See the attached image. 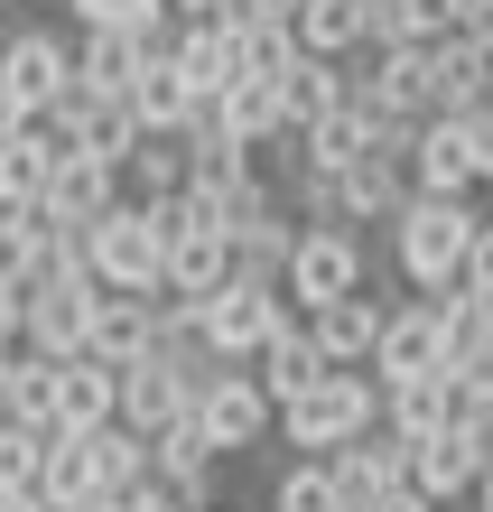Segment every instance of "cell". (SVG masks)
Listing matches in <instances>:
<instances>
[{
	"mask_svg": "<svg viewBox=\"0 0 493 512\" xmlns=\"http://www.w3.org/2000/svg\"><path fill=\"white\" fill-rule=\"evenodd\" d=\"M149 345H159V298H149V289H103L94 298V326H84V354H103V364H140Z\"/></svg>",
	"mask_w": 493,
	"mask_h": 512,
	"instance_id": "cell-15",
	"label": "cell"
},
{
	"mask_svg": "<svg viewBox=\"0 0 493 512\" xmlns=\"http://www.w3.org/2000/svg\"><path fill=\"white\" fill-rule=\"evenodd\" d=\"M317 373H326V354H317V326H307V317L289 308V317H280V336H270V345L252 354V382L270 391V401H298V391L317 382Z\"/></svg>",
	"mask_w": 493,
	"mask_h": 512,
	"instance_id": "cell-23",
	"label": "cell"
},
{
	"mask_svg": "<svg viewBox=\"0 0 493 512\" xmlns=\"http://www.w3.org/2000/svg\"><path fill=\"white\" fill-rule=\"evenodd\" d=\"M56 159H66V140H56L47 122H19L10 140H0V205H47V177H56Z\"/></svg>",
	"mask_w": 493,
	"mask_h": 512,
	"instance_id": "cell-21",
	"label": "cell"
},
{
	"mask_svg": "<svg viewBox=\"0 0 493 512\" xmlns=\"http://www.w3.org/2000/svg\"><path fill=\"white\" fill-rule=\"evenodd\" d=\"M66 84H75V38H56V28H10V47H0V94L38 122Z\"/></svg>",
	"mask_w": 493,
	"mask_h": 512,
	"instance_id": "cell-8",
	"label": "cell"
},
{
	"mask_svg": "<svg viewBox=\"0 0 493 512\" xmlns=\"http://www.w3.org/2000/svg\"><path fill=\"white\" fill-rule=\"evenodd\" d=\"M187 512H233V503H187Z\"/></svg>",
	"mask_w": 493,
	"mask_h": 512,
	"instance_id": "cell-52",
	"label": "cell"
},
{
	"mask_svg": "<svg viewBox=\"0 0 493 512\" xmlns=\"http://www.w3.org/2000/svg\"><path fill=\"white\" fill-rule=\"evenodd\" d=\"M438 326H447V364H475V354L493 345V298H475L466 280L438 289Z\"/></svg>",
	"mask_w": 493,
	"mask_h": 512,
	"instance_id": "cell-35",
	"label": "cell"
},
{
	"mask_svg": "<svg viewBox=\"0 0 493 512\" xmlns=\"http://www.w3.org/2000/svg\"><path fill=\"white\" fill-rule=\"evenodd\" d=\"M456 122H466V140H475V177H493V94L475 112H456Z\"/></svg>",
	"mask_w": 493,
	"mask_h": 512,
	"instance_id": "cell-42",
	"label": "cell"
},
{
	"mask_svg": "<svg viewBox=\"0 0 493 512\" xmlns=\"http://www.w3.org/2000/svg\"><path fill=\"white\" fill-rule=\"evenodd\" d=\"M335 196H345V224H391L400 205H410V168L373 149V159H354L345 177H335Z\"/></svg>",
	"mask_w": 493,
	"mask_h": 512,
	"instance_id": "cell-27",
	"label": "cell"
},
{
	"mask_svg": "<svg viewBox=\"0 0 493 512\" xmlns=\"http://www.w3.org/2000/svg\"><path fill=\"white\" fill-rule=\"evenodd\" d=\"M438 364H447L438 298H419V308H391V317H382V345H373V373L400 382V373H438Z\"/></svg>",
	"mask_w": 493,
	"mask_h": 512,
	"instance_id": "cell-18",
	"label": "cell"
},
{
	"mask_svg": "<svg viewBox=\"0 0 493 512\" xmlns=\"http://www.w3.org/2000/svg\"><path fill=\"white\" fill-rule=\"evenodd\" d=\"M307 326H317V354L326 364H373V345H382V298H363V289H345V298H317V308H298Z\"/></svg>",
	"mask_w": 493,
	"mask_h": 512,
	"instance_id": "cell-17",
	"label": "cell"
},
{
	"mask_svg": "<svg viewBox=\"0 0 493 512\" xmlns=\"http://www.w3.org/2000/svg\"><path fill=\"white\" fill-rule=\"evenodd\" d=\"M56 10H66V0H56Z\"/></svg>",
	"mask_w": 493,
	"mask_h": 512,
	"instance_id": "cell-53",
	"label": "cell"
},
{
	"mask_svg": "<svg viewBox=\"0 0 493 512\" xmlns=\"http://www.w3.org/2000/svg\"><path fill=\"white\" fill-rule=\"evenodd\" d=\"M400 28L410 38H447V28H466V0H400Z\"/></svg>",
	"mask_w": 493,
	"mask_h": 512,
	"instance_id": "cell-39",
	"label": "cell"
},
{
	"mask_svg": "<svg viewBox=\"0 0 493 512\" xmlns=\"http://www.w3.org/2000/svg\"><path fill=\"white\" fill-rule=\"evenodd\" d=\"M177 410H196V391L177 382V364H168L159 345H149L140 364H121V410H112L121 429H140V438H159V429H168Z\"/></svg>",
	"mask_w": 493,
	"mask_h": 512,
	"instance_id": "cell-14",
	"label": "cell"
},
{
	"mask_svg": "<svg viewBox=\"0 0 493 512\" xmlns=\"http://www.w3.org/2000/svg\"><path fill=\"white\" fill-rule=\"evenodd\" d=\"M187 187V131H140V149L121 159V196H140V205H159Z\"/></svg>",
	"mask_w": 493,
	"mask_h": 512,
	"instance_id": "cell-28",
	"label": "cell"
},
{
	"mask_svg": "<svg viewBox=\"0 0 493 512\" xmlns=\"http://www.w3.org/2000/svg\"><path fill=\"white\" fill-rule=\"evenodd\" d=\"M456 280H466L475 298H493V215L475 224V243H466V270H456Z\"/></svg>",
	"mask_w": 493,
	"mask_h": 512,
	"instance_id": "cell-41",
	"label": "cell"
},
{
	"mask_svg": "<svg viewBox=\"0 0 493 512\" xmlns=\"http://www.w3.org/2000/svg\"><path fill=\"white\" fill-rule=\"evenodd\" d=\"M168 66L187 75V94H196V103H214V94L242 75V47H233V28H224V19H187V28H177V47H168Z\"/></svg>",
	"mask_w": 493,
	"mask_h": 512,
	"instance_id": "cell-19",
	"label": "cell"
},
{
	"mask_svg": "<svg viewBox=\"0 0 493 512\" xmlns=\"http://www.w3.org/2000/svg\"><path fill=\"white\" fill-rule=\"evenodd\" d=\"M168 10H177V19H214L224 0H168Z\"/></svg>",
	"mask_w": 493,
	"mask_h": 512,
	"instance_id": "cell-48",
	"label": "cell"
},
{
	"mask_svg": "<svg viewBox=\"0 0 493 512\" xmlns=\"http://www.w3.org/2000/svg\"><path fill=\"white\" fill-rule=\"evenodd\" d=\"M280 317H289V289H280V280H242V270H233V280H224V289H214L205 308H196L205 345L224 354V364H252V354H261L270 336H280Z\"/></svg>",
	"mask_w": 493,
	"mask_h": 512,
	"instance_id": "cell-4",
	"label": "cell"
},
{
	"mask_svg": "<svg viewBox=\"0 0 493 512\" xmlns=\"http://www.w3.org/2000/svg\"><path fill=\"white\" fill-rule=\"evenodd\" d=\"M149 66L131 28H75V75L94 84V94H131V75Z\"/></svg>",
	"mask_w": 493,
	"mask_h": 512,
	"instance_id": "cell-29",
	"label": "cell"
},
{
	"mask_svg": "<svg viewBox=\"0 0 493 512\" xmlns=\"http://www.w3.org/2000/svg\"><path fill=\"white\" fill-rule=\"evenodd\" d=\"M326 475H335V494H345V512H373L400 475H410V438L400 429H363L345 447H326Z\"/></svg>",
	"mask_w": 493,
	"mask_h": 512,
	"instance_id": "cell-10",
	"label": "cell"
},
{
	"mask_svg": "<svg viewBox=\"0 0 493 512\" xmlns=\"http://www.w3.org/2000/svg\"><path fill=\"white\" fill-rule=\"evenodd\" d=\"M56 364H66V354H38V345L10 354V419H28V429H56Z\"/></svg>",
	"mask_w": 493,
	"mask_h": 512,
	"instance_id": "cell-34",
	"label": "cell"
},
{
	"mask_svg": "<svg viewBox=\"0 0 493 512\" xmlns=\"http://www.w3.org/2000/svg\"><path fill=\"white\" fill-rule=\"evenodd\" d=\"M466 28H475V38L493 47V0H466Z\"/></svg>",
	"mask_w": 493,
	"mask_h": 512,
	"instance_id": "cell-45",
	"label": "cell"
},
{
	"mask_svg": "<svg viewBox=\"0 0 493 512\" xmlns=\"http://www.w3.org/2000/svg\"><path fill=\"white\" fill-rule=\"evenodd\" d=\"M19 122H28V112H19V103H10V94H0V140H10V131H19Z\"/></svg>",
	"mask_w": 493,
	"mask_h": 512,
	"instance_id": "cell-49",
	"label": "cell"
},
{
	"mask_svg": "<svg viewBox=\"0 0 493 512\" xmlns=\"http://www.w3.org/2000/svg\"><path fill=\"white\" fill-rule=\"evenodd\" d=\"M363 429H382V373L373 364H326L298 401H280V438L307 447V457H326V447H345Z\"/></svg>",
	"mask_w": 493,
	"mask_h": 512,
	"instance_id": "cell-2",
	"label": "cell"
},
{
	"mask_svg": "<svg viewBox=\"0 0 493 512\" xmlns=\"http://www.w3.org/2000/svg\"><path fill=\"white\" fill-rule=\"evenodd\" d=\"M373 512H447V503H428V494H419V485H410V475H400V485H391V494H382V503H373Z\"/></svg>",
	"mask_w": 493,
	"mask_h": 512,
	"instance_id": "cell-44",
	"label": "cell"
},
{
	"mask_svg": "<svg viewBox=\"0 0 493 512\" xmlns=\"http://www.w3.org/2000/svg\"><path fill=\"white\" fill-rule=\"evenodd\" d=\"M112 205H121V168L94 159V149H66V159H56V177H47V205H38V215L66 224V233H94Z\"/></svg>",
	"mask_w": 493,
	"mask_h": 512,
	"instance_id": "cell-11",
	"label": "cell"
},
{
	"mask_svg": "<svg viewBox=\"0 0 493 512\" xmlns=\"http://www.w3.org/2000/svg\"><path fill=\"white\" fill-rule=\"evenodd\" d=\"M484 466H493V429H466V419H447V429L410 438V485H419L428 503H466Z\"/></svg>",
	"mask_w": 493,
	"mask_h": 512,
	"instance_id": "cell-7",
	"label": "cell"
},
{
	"mask_svg": "<svg viewBox=\"0 0 493 512\" xmlns=\"http://www.w3.org/2000/svg\"><path fill=\"white\" fill-rule=\"evenodd\" d=\"M140 10H159V0H66V19H75V28H131Z\"/></svg>",
	"mask_w": 493,
	"mask_h": 512,
	"instance_id": "cell-40",
	"label": "cell"
},
{
	"mask_svg": "<svg viewBox=\"0 0 493 512\" xmlns=\"http://www.w3.org/2000/svg\"><path fill=\"white\" fill-rule=\"evenodd\" d=\"M112 410H121V364L66 354V364H56V429H103Z\"/></svg>",
	"mask_w": 493,
	"mask_h": 512,
	"instance_id": "cell-20",
	"label": "cell"
},
{
	"mask_svg": "<svg viewBox=\"0 0 493 512\" xmlns=\"http://www.w3.org/2000/svg\"><path fill=\"white\" fill-rule=\"evenodd\" d=\"M131 112H140V131H187L196 94H187V75H177L168 56H149V66L131 75Z\"/></svg>",
	"mask_w": 493,
	"mask_h": 512,
	"instance_id": "cell-30",
	"label": "cell"
},
{
	"mask_svg": "<svg viewBox=\"0 0 493 512\" xmlns=\"http://www.w3.org/2000/svg\"><path fill=\"white\" fill-rule=\"evenodd\" d=\"M410 187H428V196L484 187V177H475V140H466L456 112H428V122H419V140H410Z\"/></svg>",
	"mask_w": 493,
	"mask_h": 512,
	"instance_id": "cell-16",
	"label": "cell"
},
{
	"mask_svg": "<svg viewBox=\"0 0 493 512\" xmlns=\"http://www.w3.org/2000/svg\"><path fill=\"white\" fill-rule=\"evenodd\" d=\"M0 419H10V354H0Z\"/></svg>",
	"mask_w": 493,
	"mask_h": 512,
	"instance_id": "cell-51",
	"label": "cell"
},
{
	"mask_svg": "<svg viewBox=\"0 0 493 512\" xmlns=\"http://www.w3.org/2000/svg\"><path fill=\"white\" fill-rule=\"evenodd\" d=\"M94 298H103L94 270H38V280H28V345L38 354H84Z\"/></svg>",
	"mask_w": 493,
	"mask_h": 512,
	"instance_id": "cell-9",
	"label": "cell"
},
{
	"mask_svg": "<svg viewBox=\"0 0 493 512\" xmlns=\"http://www.w3.org/2000/svg\"><path fill=\"white\" fill-rule=\"evenodd\" d=\"M447 419H456V364L382 382V429H400V438H428V429H447Z\"/></svg>",
	"mask_w": 493,
	"mask_h": 512,
	"instance_id": "cell-24",
	"label": "cell"
},
{
	"mask_svg": "<svg viewBox=\"0 0 493 512\" xmlns=\"http://www.w3.org/2000/svg\"><path fill=\"white\" fill-rule=\"evenodd\" d=\"M224 280H233V243H224V233H205V224H177V233H168L159 289H168V298H214Z\"/></svg>",
	"mask_w": 493,
	"mask_h": 512,
	"instance_id": "cell-22",
	"label": "cell"
},
{
	"mask_svg": "<svg viewBox=\"0 0 493 512\" xmlns=\"http://www.w3.org/2000/svg\"><path fill=\"white\" fill-rule=\"evenodd\" d=\"M214 466H224V447L205 438V419L196 410H177L159 438H149V475L177 494V503H214Z\"/></svg>",
	"mask_w": 493,
	"mask_h": 512,
	"instance_id": "cell-12",
	"label": "cell"
},
{
	"mask_svg": "<svg viewBox=\"0 0 493 512\" xmlns=\"http://www.w3.org/2000/svg\"><path fill=\"white\" fill-rule=\"evenodd\" d=\"M0 10H10V0H0Z\"/></svg>",
	"mask_w": 493,
	"mask_h": 512,
	"instance_id": "cell-54",
	"label": "cell"
},
{
	"mask_svg": "<svg viewBox=\"0 0 493 512\" xmlns=\"http://www.w3.org/2000/svg\"><path fill=\"white\" fill-rule=\"evenodd\" d=\"M214 112H224V131H242V140H270V131H289L280 122V75H233L224 94H214Z\"/></svg>",
	"mask_w": 493,
	"mask_h": 512,
	"instance_id": "cell-31",
	"label": "cell"
},
{
	"mask_svg": "<svg viewBox=\"0 0 493 512\" xmlns=\"http://www.w3.org/2000/svg\"><path fill=\"white\" fill-rule=\"evenodd\" d=\"M428 56H438V112H475V103L493 94V47L475 38V28L428 38Z\"/></svg>",
	"mask_w": 493,
	"mask_h": 512,
	"instance_id": "cell-25",
	"label": "cell"
},
{
	"mask_svg": "<svg viewBox=\"0 0 493 512\" xmlns=\"http://www.w3.org/2000/svg\"><path fill=\"white\" fill-rule=\"evenodd\" d=\"M475 512H493V466H484V475H475Z\"/></svg>",
	"mask_w": 493,
	"mask_h": 512,
	"instance_id": "cell-50",
	"label": "cell"
},
{
	"mask_svg": "<svg viewBox=\"0 0 493 512\" xmlns=\"http://www.w3.org/2000/svg\"><path fill=\"white\" fill-rule=\"evenodd\" d=\"M47 438H56V429L0 419V494H38V485H47Z\"/></svg>",
	"mask_w": 493,
	"mask_h": 512,
	"instance_id": "cell-36",
	"label": "cell"
},
{
	"mask_svg": "<svg viewBox=\"0 0 493 512\" xmlns=\"http://www.w3.org/2000/svg\"><path fill=\"white\" fill-rule=\"evenodd\" d=\"M56 512H121V494H84V503H56Z\"/></svg>",
	"mask_w": 493,
	"mask_h": 512,
	"instance_id": "cell-47",
	"label": "cell"
},
{
	"mask_svg": "<svg viewBox=\"0 0 493 512\" xmlns=\"http://www.w3.org/2000/svg\"><path fill=\"white\" fill-rule=\"evenodd\" d=\"M38 252H47V215L38 205H0V289H28V270H38Z\"/></svg>",
	"mask_w": 493,
	"mask_h": 512,
	"instance_id": "cell-37",
	"label": "cell"
},
{
	"mask_svg": "<svg viewBox=\"0 0 493 512\" xmlns=\"http://www.w3.org/2000/svg\"><path fill=\"white\" fill-rule=\"evenodd\" d=\"M47 503H84V494H103V466H94V429H56L47 438Z\"/></svg>",
	"mask_w": 493,
	"mask_h": 512,
	"instance_id": "cell-32",
	"label": "cell"
},
{
	"mask_svg": "<svg viewBox=\"0 0 493 512\" xmlns=\"http://www.w3.org/2000/svg\"><path fill=\"white\" fill-rule=\"evenodd\" d=\"M224 243H233V270H242V280H289L298 215H289V205H261V215H242V224L224 233Z\"/></svg>",
	"mask_w": 493,
	"mask_h": 512,
	"instance_id": "cell-26",
	"label": "cell"
},
{
	"mask_svg": "<svg viewBox=\"0 0 493 512\" xmlns=\"http://www.w3.org/2000/svg\"><path fill=\"white\" fill-rule=\"evenodd\" d=\"M0 512H56L47 494H0Z\"/></svg>",
	"mask_w": 493,
	"mask_h": 512,
	"instance_id": "cell-46",
	"label": "cell"
},
{
	"mask_svg": "<svg viewBox=\"0 0 493 512\" xmlns=\"http://www.w3.org/2000/svg\"><path fill=\"white\" fill-rule=\"evenodd\" d=\"M335 103H354V56H317V47H298L289 66H280V122L307 131V122H326Z\"/></svg>",
	"mask_w": 493,
	"mask_h": 512,
	"instance_id": "cell-13",
	"label": "cell"
},
{
	"mask_svg": "<svg viewBox=\"0 0 493 512\" xmlns=\"http://www.w3.org/2000/svg\"><path fill=\"white\" fill-rule=\"evenodd\" d=\"M28 345V289H0V354Z\"/></svg>",
	"mask_w": 493,
	"mask_h": 512,
	"instance_id": "cell-43",
	"label": "cell"
},
{
	"mask_svg": "<svg viewBox=\"0 0 493 512\" xmlns=\"http://www.w3.org/2000/svg\"><path fill=\"white\" fill-rule=\"evenodd\" d=\"M270 512H345V494H335L326 457H298L280 485H270Z\"/></svg>",
	"mask_w": 493,
	"mask_h": 512,
	"instance_id": "cell-38",
	"label": "cell"
},
{
	"mask_svg": "<svg viewBox=\"0 0 493 512\" xmlns=\"http://www.w3.org/2000/svg\"><path fill=\"white\" fill-rule=\"evenodd\" d=\"M196 419H205V438L224 447V457H242V447H261V438H280V401L252 382V364H224L205 391H196Z\"/></svg>",
	"mask_w": 493,
	"mask_h": 512,
	"instance_id": "cell-6",
	"label": "cell"
},
{
	"mask_svg": "<svg viewBox=\"0 0 493 512\" xmlns=\"http://www.w3.org/2000/svg\"><path fill=\"white\" fill-rule=\"evenodd\" d=\"M289 28H298V47H317V56H354L363 47V0H298Z\"/></svg>",
	"mask_w": 493,
	"mask_h": 512,
	"instance_id": "cell-33",
	"label": "cell"
},
{
	"mask_svg": "<svg viewBox=\"0 0 493 512\" xmlns=\"http://www.w3.org/2000/svg\"><path fill=\"white\" fill-rule=\"evenodd\" d=\"M84 243H94V280L103 289H159V270H168V224H159V205H140V196H121Z\"/></svg>",
	"mask_w": 493,
	"mask_h": 512,
	"instance_id": "cell-3",
	"label": "cell"
},
{
	"mask_svg": "<svg viewBox=\"0 0 493 512\" xmlns=\"http://www.w3.org/2000/svg\"><path fill=\"white\" fill-rule=\"evenodd\" d=\"M475 205L466 196H428V187H410V205L391 215V261H400V280L410 289H456V270H466V243H475Z\"/></svg>",
	"mask_w": 493,
	"mask_h": 512,
	"instance_id": "cell-1",
	"label": "cell"
},
{
	"mask_svg": "<svg viewBox=\"0 0 493 512\" xmlns=\"http://www.w3.org/2000/svg\"><path fill=\"white\" fill-rule=\"evenodd\" d=\"M289 308H317V298H345L363 289V233L354 224H298V243H289Z\"/></svg>",
	"mask_w": 493,
	"mask_h": 512,
	"instance_id": "cell-5",
	"label": "cell"
}]
</instances>
